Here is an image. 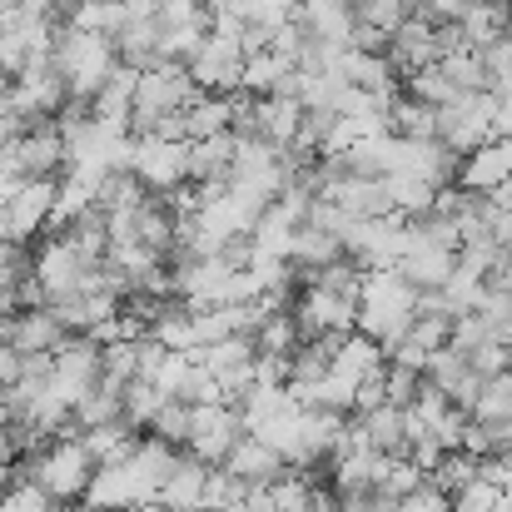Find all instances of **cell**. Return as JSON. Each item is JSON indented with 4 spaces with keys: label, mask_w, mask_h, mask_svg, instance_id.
Masks as SVG:
<instances>
[{
    "label": "cell",
    "mask_w": 512,
    "mask_h": 512,
    "mask_svg": "<svg viewBox=\"0 0 512 512\" xmlns=\"http://www.w3.org/2000/svg\"><path fill=\"white\" fill-rule=\"evenodd\" d=\"M289 20L314 45H348V30H353V10L343 0H294L289 5Z\"/></svg>",
    "instance_id": "9"
},
{
    "label": "cell",
    "mask_w": 512,
    "mask_h": 512,
    "mask_svg": "<svg viewBox=\"0 0 512 512\" xmlns=\"http://www.w3.org/2000/svg\"><path fill=\"white\" fill-rule=\"evenodd\" d=\"M398 279L413 284V289H443L458 269V254L453 249H438V244H408L398 259H393Z\"/></svg>",
    "instance_id": "10"
},
{
    "label": "cell",
    "mask_w": 512,
    "mask_h": 512,
    "mask_svg": "<svg viewBox=\"0 0 512 512\" xmlns=\"http://www.w3.org/2000/svg\"><path fill=\"white\" fill-rule=\"evenodd\" d=\"M304 512H343L339 508V493H334V483H324V488H309V503Z\"/></svg>",
    "instance_id": "40"
},
{
    "label": "cell",
    "mask_w": 512,
    "mask_h": 512,
    "mask_svg": "<svg viewBox=\"0 0 512 512\" xmlns=\"http://www.w3.org/2000/svg\"><path fill=\"white\" fill-rule=\"evenodd\" d=\"M50 204H55V179H25L10 194H0V239L30 249L50 229Z\"/></svg>",
    "instance_id": "3"
},
{
    "label": "cell",
    "mask_w": 512,
    "mask_h": 512,
    "mask_svg": "<svg viewBox=\"0 0 512 512\" xmlns=\"http://www.w3.org/2000/svg\"><path fill=\"white\" fill-rule=\"evenodd\" d=\"M438 70H443L458 90H488V75H483V60H478V50H473V45H463V50L443 55V60H438Z\"/></svg>",
    "instance_id": "30"
},
{
    "label": "cell",
    "mask_w": 512,
    "mask_h": 512,
    "mask_svg": "<svg viewBox=\"0 0 512 512\" xmlns=\"http://www.w3.org/2000/svg\"><path fill=\"white\" fill-rule=\"evenodd\" d=\"M398 512H448V493H438L433 483H423L418 493H408V498L398 503Z\"/></svg>",
    "instance_id": "39"
},
{
    "label": "cell",
    "mask_w": 512,
    "mask_h": 512,
    "mask_svg": "<svg viewBox=\"0 0 512 512\" xmlns=\"http://www.w3.org/2000/svg\"><path fill=\"white\" fill-rule=\"evenodd\" d=\"M473 418H478V423H498V418H512V373L483 378V393H478V403H473Z\"/></svg>",
    "instance_id": "29"
},
{
    "label": "cell",
    "mask_w": 512,
    "mask_h": 512,
    "mask_svg": "<svg viewBox=\"0 0 512 512\" xmlns=\"http://www.w3.org/2000/svg\"><path fill=\"white\" fill-rule=\"evenodd\" d=\"M334 199L343 204V214H353V219H383V214H393V199H388V184L383 179H343Z\"/></svg>",
    "instance_id": "19"
},
{
    "label": "cell",
    "mask_w": 512,
    "mask_h": 512,
    "mask_svg": "<svg viewBox=\"0 0 512 512\" xmlns=\"http://www.w3.org/2000/svg\"><path fill=\"white\" fill-rule=\"evenodd\" d=\"M254 339H244V334H229V339H214V343H199L194 348V363H204L214 378L219 373H229V368H249L254 363Z\"/></svg>",
    "instance_id": "20"
},
{
    "label": "cell",
    "mask_w": 512,
    "mask_h": 512,
    "mask_svg": "<svg viewBox=\"0 0 512 512\" xmlns=\"http://www.w3.org/2000/svg\"><path fill=\"white\" fill-rule=\"evenodd\" d=\"M65 339H70V334H65V324H60L45 304L20 309V314H15V324H10V348H20V353H55Z\"/></svg>",
    "instance_id": "12"
},
{
    "label": "cell",
    "mask_w": 512,
    "mask_h": 512,
    "mask_svg": "<svg viewBox=\"0 0 512 512\" xmlns=\"http://www.w3.org/2000/svg\"><path fill=\"white\" fill-rule=\"evenodd\" d=\"M299 120H304V105L289 100V95H259V140L269 145H294L299 135Z\"/></svg>",
    "instance_id": "16"
},
{
    "label": "cell",
    "mask_w": 512,
    "mask_h": 512,
    "mask_svg": "<svg viewBox=\"0 0 512 512\" xmlns=\"http://www.w3.org/2000/svg\"><path fill=\"white\" fill-rule=\"evenodd\" d=\"M244 493H249V483H239L224 463H214V468H209V478H204V498H199V508L224 512V508H234Z\"/></svg>",
    "instance_id": "31"
},
{
    "label": "cell",
    "mask_w": 512,
    "mask_h": 512,
    "mask_svg": "<svg viewBox=\"0 0 512 512\" xmlns=\"http://www.w3.org/2000/svg\"><path fill=\"white\" fill-rule=\"evenodd\" d=\"M423 483H428V473H423L418 463H408V458H393V463H388V473L378 478V488H383V493H393L398 503H403L408 493H418Z\"/></svg>",
    "instance_id": "35"
},
{
    "label": "cell",
    "mask_w": 512,
    "mask_h": 512,
    "mask_svg": "<svg viewBox=\"0 0 512 512\" xmlns=\"http://www.w3.org/2000/svg\"><path fill=\"white\" fill-rule=\"evenodd\" d=\"M383 184H388V199H393V214H423L428 209V199H433V184L423 179V174L413 170H393L383 174Z\"/></svg>",
    "instance_id": "21"
},
{
    "label": "cell",
    "mask_w": 512,
    "mask_h": 512,
    "mask_svg": "<svg viewBox=\"0 0 512 512\" xmlns=\"http://www.w3.org/2000/svg\"><path fill=\"white\" fill-rule=\"evenodd\" d=\"M0 512H65V503H55L45 488L35 483H10L0 493Z\"/></svg>",
    "instance_id": "33"
},
{
    "label": "cell",
    "mask_w": 512,
    "mask_h": 512,
    "mask_svg": "<svg viewBox=\"0 0 512 512\" xmlns=\"http://www.w3.org/2000/svg\"><path fill=\"white\" fill-rule=\"evenodd\" d=\"M15 453H10V443H5V418H0V463H10Z\"/></svg>",
    "instance_id": "42"
},
{
    "label": "cell",
    "mask_w": 512,
    "mask_h": 512,
    "mask_svg": "<svg viewBox=\"0 0 512 512\" xmlns=\"http://www.w3.org/2000/svg\"><path fill=\"white\" fill-rule=\"evenodd\" d=\"M493 135H512V95H493Z\"/></svg>",
    "instance_id": "41"
},
{
    "label": "cell",
    "mask_w": 512,
    "mask_h": 512,
    "mask_svg": "<svg viewBox=\"0 0 512 512\" xmlns=\"http://www.w3.org/2000/svg\"><path fill=\"white\" fill-rule=\"evenodd\" d=\"M299 339H304V334H299V319H294L289 309H274V314L259 324L254 348H259V353H294V343Z\"/></svg>",
    "instance_id": "27"
},
{
    "label": "cell",
    "mask_w": 512,
    "mask_h": 512,
    "mask_svg": "<svg viewBox=\"0 0 512 512\" xmlns=\"http://www.w3.org/2000/svg\"><path fill=\"white\" fill-rule=\"evenodd\" d=\"M184 160H189V140H160V135H130V155H125V170L135 174L145 189L165 194L189 184L184 179Z\"/></svg>",
    "instance_id": "5"
},
{
    "label": "cell",
    "mask_w": 512,
    "mask_h": 512,
    "mask_svg": "<svg viewBox=\"0 0 512 512\" xmlns=\"http://www.w3.org/2000/svg\"><path fill=\"white\" fill-rule=\"evenodd\" d=\"M289 65L294 60H284V55H274V50H259V55H244V90H254V95H269L284 75H289Z\"/></svg>",
    "instance_id": "25"
},
{
    "label": "cell",
    "mask_w": 512,
    "mask_h": 512,
    "mask_svg": "<svg viewBox=\"0 0 512 512\" xmlns=\"http://www.w3.org/2000/svg\"><path fill=\"white\" fill-rule=\"evenodd\" d=\"M378 403H383V363L368 368V373L353 383V408H348V413H373Z\"/></svg>",
    "instance_id": "38"
},
{
    "label": "cell",
    "mask_w": 512,
    "mask_h": 512,
    "mask_svg": "<svg viewBox=\"0 0 512 512\" xmlns=\"http://www.w3.org/2000/svg\"><path fill=\"white\" fill-rule=\"evenodd\" d=\"M468 418H473V413L453 403L443 418H433V428H428V433H433V443H438L443 453H448V448H458V443H463V428H468Z\"/></svg>",
    "instance_id": "37"
},
{
    "label": "cell",
    "mask_w": 512,
    "mask_h": 512,
    "mask_svg": "<svg viewBox=\"0 0 512 512\" xmlns=\"http://www.w3.org/2000/svg\"><path fill=\"white\" fill-rule=\"evenodd\" d=\"M463 358H468V368H473L478 378H498V373H508L512 343H478V348L463 353Z\"/></svg>",
    "instance_id": "36"
},
{
    "label": "cell",
    "mask_w": 512,
    "mask_h": 512,
    "mask_svg": "<svg viewBox=\"0 0 512 512\" xmlns=\"http://www.w3.org/2000/svg\"><path fill=\"white\" fill-rule=\"evenodd\" d=\"M229 165H234V135H209V140H189V160H184V179L189 184H229Z\"/></svg>",
    "instance_id": "11"
},
{
    "label": "cell",
    "mask_w": 512,
    "mask_h": 512,
    "mask_svg": "<svg viewBox=\"0 0 512 512\" xmlns=\"http://www.w3.org/2000/svg\"><path fill=\"white\" fill-rule=\"evenodd\" d=\"M209 468L214 463H204V458H194V453H179V463H174V473L160 483V493H155V503H165L170 512H184V508H199V498H204V478H209Z\"/></svg>",
    "instance_id": "13"
},
{
    "label": "cell",
    "mask_w": 512,
    "mask_h": 512,
    "mask_svg": "<svg viewBox=\"0 0 512 512\" xmlns=\"http://www.w3.org/2000/svg\"><path fill=\"white\" fill-rule=\"evenodd\" d=\"M224 468H229L239 483H249V488H274V483L289 473V458H284L269 438H259V433H239V443L229 448Z\"/></svg>",
    "instance_id": "7"
},
{
    "label": "cell",
    "mask_w": 512,
    "mask_h": 512,
    "mask_svg": "<svg viewBox=\"0 0 512 512\" xmlns=\"http://www.w3.org/2000/svg\"><path fill=\"white\" fill-rule=\"evenodd\" d=\"M353 20H358V25H373V30H383V35H393V30L408 20V0H368V5L353 10Z\"/></svg>",
    "instance_id": "34"
},
{
    "label": "cell",
    "mask_w": 512,
    "mask_h": 512,
    "mask_svg": "<svg viewBox=\"0 0 512 512\" xmlns=\"http://www.w3.org/2000/svg\"><path fill=\"white\" fill-rule=\"evenodd\" d=\"M403 95H413L418 105H433V110H438V105H448V100H453V95H463V90H458L438 65H423V70L403 75Z\"/></svg>",
    "instance_id": "22"
},
{
    "label": "cell",
    "mask_w": 512,
    "mask_h": 512,
    "mask_svg": "<svg viewBox=\"0 0 512 512\" xmlns=\"http://www.w3.org/2000/svg\"><path fill=\"white\" fill-rule=\"evenodd\" d=\"M383 130L393 140H433V105H418L413 95H393L383 110Z\"/></svg>",
    "instance_id": "17"
},
{
    "label": "cell",
    "mask_w": 512,
    "mask_h": 512,
    "mask_svg": "<svg viewBox=\"0 0 512 512\" xmlns=\"http://www.w3.org/2000/svg\"><path fill=\"white\" fill-rule=\"evenodd\" d=\"M473 478H478V458L463 453V448H448V453L438 458V468L428 473V483H433L438 493H448V498H453L458 488H468Z\"/></svg>",
    "instance_id": "23"
},
{
    "label": "cell",
    "mask_w": 512,
    "mask_h": 512,
    "mask_svg": "<svg viewBox=\"0 0 512 512\" xmlns=\"http://www.w3.org/2000/svg\"><path fill=\"white\" fill-rule=\"evenodd\" d=\"M478 60H483V75H488V95H512V35L478 45Z\"/></svg>",
    "instance_id": "24"
},
{
    "label": "cell",
    "mask_w": 512,
    "mask_h": 512,
    "mask_svg": "<svg viewBox=\"0 0 512 512\" xmlns=\"http://www.w3.org/2000/svg\"><path fill=\"white\" fill-rule=\"evenodd\" d=\"M179 120H184V140L224 135V130H229V100L214 95V90H194V100L179 110Z\"/></svg>",
    "instance_id": "15"
},
{
    "label": "cell",
    "mask_w": 512,
    "mask_h": 512,
    "mask_svg": "<svg viewBox=\"0 0 512 512\" xmlns=\"http://www.w3.org/2000/svg\"><path fill=\"white\" fill-rule=\"evenodd\" d=\"M50 65L60 70L65 90L75 100H95V90L105 85V75L120 65L115 45L95 30H75V25H55V40H50Z\"/></svg>",
    "instance_id": "1"
},
{
    "label": "cell",
    "mask_w": 512,
    "mask_h": 512,
    "mask_svg": "<svg viewBox=\"0 0 512 512\" xmlns=\"http://www.w3.org/2000/svg\"><path fill=\"white\" fill-rule=\"evenodd\" d=\"M145 433H155V438H165V443H174V448H184V443H189V403L165 398V403L150 413Z\"/></svg>",
    "instance_id": "28"
},
{
    "label": "cell",
    "mask_w": 512,
    "mask_h": 512,
    "mask_svg": "<svg viewBox=\"0 0 512 512\" xmlns=\"http://www.w3.org/2000/svg\"><path fill=\"white\" fill-rule=\"evenodd\" d=\"M508 174H512V135H488L478 150H468V155L458 160V179H453V184L488 194V189H498Z\"/></svg>",
    "instance_id": "8"
},
{
    "label": "cell",
    "mask_w": 512,
    "mask_h": 512,
    "mask_svg": "<svg viewBox=\"0 0 512 512\" xmlns=\"http://www.w3.org/2000/svg\"><path fill=\"white\" fill-rule=\"evenodd\" d=\"M165 403V393H160V383L155 378H130L125 383V393H120V408H125V423H135L140 433H145V423H150V413Z\"/></svg>",
    "instance_id": "26"
},
{
    "label": "cell",
    "mask_w": 512,
    "mask_h": 512,
    "mask_svg": "<svg viewBox=\"0 0 512 512\" xmlns=\"http://www.w3.org/2000/svg\"><path fill=\"white\" fill-rule=\"evenodd\" d=\"M358 418V433L373 453H388V458H408V438H403V408L393 403H378L373 413H353Z\"/></svg>",
    "instance_id": "14"
},
{
    "label": "cell",
    "mask_w": 512,
    "mask_h": 512,
    "mask_svg": "<svg viewBox=\"0 0 512 512\" xmlns=\"http://www.w3.org/2000/svg\"><path fill=\"white\" fill-rule=\"evenodd\" d=\"M508 0H473L468 10H463V20H458V30H463V40L478 50V45H488V40H498V35H508Z\"/></svg>",
    "instance_id": "18"
},
{
    "label": "cell",
    "mask_w": 512,
    "mask_h": 512,
    "mask_svg": "<svg viewBox=\"0 0 512 512\" xmlns=\"http://www.w3.org/2000/svg\"><path fill=\"white\" fill-rule=\"evenodd\" d=\"M418 388H423V373H418V368H408V363H383V403L413 408Z\"/></svg>",
    "instance_id": "32"
},
{
    "label": "cell",
    "mask_w": 512,
    "mask_h": 512,
    "mask_svg": "<svg viewBox=\"0 0 512 512\" xmlns=\"http://www.w3.org/2000/svg\"><path fill=\"white\" fill-rule=\"evenodd\" d=\"M239 433H249L244 413H234L229 403H199V408H189V443H184V453H194L204 463H224L229 448L239 443Z\"/></svg>",
    "instance_id": "6"
},
{
    "label": "cell",
    "mask_w": 512,
    "mask_h": 512,
    "mask_svg": "<svg viewBox=\"0 0 512 512\" xmlns=\"http://www.w3.org/2000/svg\"><path fill=\"white\" fill-rule=\"evenodd\" d=\"M189 80L199 90H214V95H229L239 90L244 80V50H239V35H224V30H204V40L194 45V55L184 60Z\"/></svg>",
    "instance_id": "4"
},
{
    "label": "cell",
    "mask_w": 512,
    "mask_h": 512,
    "mask_svg": "<svg viewBox=\"0 0 512 512\" xmlns=\"http://www.w3.org/2000/svg\"><path fill=\"white\" fill-rule=\"evenodd\" d=\"M70 170V150L60 130H30L0 145V174L25 184V179H65Z\"/></svg>",
    "instance_id": "2"
}]
</instances>
